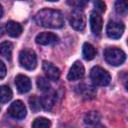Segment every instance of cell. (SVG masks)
<instances>
[{
  "label": "cell",
  "mask_w": 128,
  "mask_h": 128,
  "mask_svg": "<svg viewBox=\"0 0 128 128\" xmlns=\"http://www.w3.org/2000/svg\"><path fill=\"white\" fill-rule=\"evenodd\" d=\"M35 22L46 28L58 29L64 25V18L59 10L54 9H42L36 13L34 17Z\"/></svg>",
  "instance_id": "6da1fadb"
},
{
  "label": "cell",
  "mask_w": 128,
  "mask_h": 128,
  "mask_svg": "<svg viewBox=\"0 0 128 128\" xmlns=\"http://www.w3.org/2000/svg\"><path fill=\"white\" fill-rule=\"evenodd\" d=\"M104 58L108 64L112 66H119L124 63L126 54L123 50L117 47H109L104 51Z\"/></svg>",
  "instance_id": "7a4b0ae2"
},
{
  "label": "cell",
  "mask_w": 128,
  "mask_h": 128,
  "mask_svg": "<svg viewBox=\"0 0 128 128\" xmlns=\"http://www.w3.org/2000/svg\"><path fill=\"white\" fill-rule=\"evenodd\" d=\"M90 78L97 86H107L110 83V74L100 66H94L90 71Z\"/></svg>",
  "instance_id": "3957f363"
},
{
  "label": "cell",
  "mask_w": 128,
  "mask_h": 128,
  "mask_svg": "<svg viewBox=\"0 0 128 128\" xmlns=\"http://www.w3.org/2000/svg\"><path fill=\"white\" fill-rule=\"evenodd\" d=\"M19 62L22 67L27 70L35 69L37 65V57L32 49H23L19 53Z\"/></svg>",
  "instance_id": "277c9868"
},
{
  "label": "cell",
  "mask_w": 128,
  "mask_h": 128,
  "mask_svg": "<svg viewBox=\"0 0 128 128\" xmlns=\"http://www.w3.org/2000/svg\"><path fill=\"white\" fill-rule=\"evenodd\" d=\"M125 30V26L122 22L119 21H109L107 24L106 32L109 38L111 39H119Z\"/></svg>",
  "instance_id": "5b68a950"
},
{
  "label": "cell",
  "mask_w": 128,
  "mask_h": 128,
  "mask_svg": "<svg viewBox=\"0 0 128 128\" xmlns=\"http://www.w3.org/2000/svg\"><path fill=\"white\" fill-rule=\"evenodd\" d=\"M26 107L24 105V103L20 100H16L14 101L12 104H10L9 108H8V114L18 120L23 119L26 116Z\"/></svg>",
  "instance_id": "8992f818"
},
{
  "label": "cell",
  "mask_w": 128,
  "mask_h": 128,
  "mask_svg": "<svg viewBox=\"0 0 128 128\" xmlns=\"http://www.w3.org/2000/svg\"><path fill=\"white\" fill-rule=\"evenodd\" d=\"M69 21H70V25L72 26V28H74L77 31H82L85 28L86 18H85L84 13L80 10L73 11L70 15Z\"/></svg>",
  "instance_id": "52a82bcc"
},
{
  "label": "cell",
  "mask_w": 128,
  "mask_h": 128,
  "mask_svg": "<svg viewBox=\"0 0 128 128\" xmlns=\"http://www.w3.org/2000/svg\"><path fill=\"white\" fill-rule=\"evenodd\" d=\"M84 74H85V69H84L83 64L80 61H76L71 66V68L68 72L67 78L69 81H76V80L83 78Z\"/></svg>",
  "instance_id": "ba28073f"
},
{
  "label": "cell",
  "mask_w": 128,
  "mask_h": 128,
  "mask_svg": "<svg viewBox=\"0 0 128 128\" xmlns=\"http://www.w3.org/2000/svg\"><path fill=\"white\" fill-rule=\"evenodd\" d=\"M42 68H43V71L45 72L47 78L49 80H52V81H57L60 77V70L55 66L53 65L52 63L48 62V61H43V64H42Z\"/></svg>",
  "instance_id": "9c48e42d"
},
{
  "label": "cell",
  "mask_w": 128,
  "mask_h": 128,
  "mask_svg": "<svg viewBox=\"0 0 128 128\" xmlns=\"http://www.w3.org/2000/svg\"><path fill=\"white\" fill-rule=\"evenodd\" d=\"M36 43L40 45H52L58 41V36L52 32H42L36 36Z\"/></svg>",
  "instance_id": "30bf717a"
},
{
  "label": "cell",
  "mask_w": 128,
  "mask_h": 128,
  "mask_svg": "<svg viewBox=\"0 0 128 128\" xmlns=\"http://www.w3.org/2000/svg\"><path fill=\"white\" fill-rule=\"evenodd\" d=\"M40 102H41V106L45 110H48V111L51 110L56 102V93L51 89L44 92V95L40 98Z\"/></svg>",
  "instance_id": "8fae6325"
},
{
  "label": "cell",
  "mask_w": 128,
  "mask_h": 128,
  "mask_svg": "<svg viewBox=\"0 0 128 128\" xmlns=\"http://www.w3.org/2000/svg\"><path fill=\"white\" fill-rule=\"evenodd\" d=\"M15 85L17 90L20 93H27L31 89V81L30 79L22 74H19L15 78Z\"/></svg>",
  "instance_id": "7c38bea8"
},
{
  "label": "cell",
  "mask_w": 128,
  "mask_h": 128,
  "mask_svg": "<svg viewBox=\"0 0 128 128\" xmlns=\"http://www.w3.org/2000/svg\"><path fill=\"white\" fill-rule=\"evenodd\" d=\"M102 26H103V21L100 14L97 12H92L90 14V27L93 34L99 35L102 30Z\"/></svg>",
  "instance_id": "4fadbf2b"
},
{
  "label": "cell",
  "mask_w": 128,
  "mask_h": 128,
  "mask_svg": "<svg viewBox=\"0 0 128 128\" xmlns=\"http://www.w3.org/2000/svg\"><path fill=\"white\" fill-rule=\"evenodd\" d=\"M6 30L11 37H18L22 33V26L15 21H8L6 24Z\"/></svg>",
  "instance_id": "5bb4252c"
},
{
  "label": "cell",
  "mask_w": 128,
  "mask_h": 128,
  "mask_svg": "<svg viewBox=\"0 0 128 128\" xmlns=\"http://www.w3.org/2000/svg\"><path fill=\"white\" fill-rule=\"evenodd\" d=\"M82 53H83L84 59L87 60V61H89V60H92L96 56V49L94 48V46L92 44L86 42V43L83 44Z\"/></svg>",
  "instance_id": "9a60e30c"
},
{
  "label": "cell",
  "mask_w": 128,
  "mask_h": 128,
  "mask_svg": "<svg viewBox=\"0 0 128 128\" xmlns=\"http://www.w3.org/2000/svg\"><path fill=\"white\" fill-rule=\"evenodd\" d=\"M100 119H101V116L97 111H90L86 113L84 117V122L88 125H96L100 122Z\"/></svg>",
  "instance_id": "2e32d148"
},
{
  "label": "cell",
  "mask_w": 128,
  "mask_h": 128,
  "mask_svg": "<svg viewBox=\"0 0 128 128\" xmlns=\"http://www.w3.org/2000/svg\"><path fill=\"white\" fill-rule=\"evenodd\" d=\"M12 98V90L7 85L0 86V103H6Z\"/></svg>",
  "instance_id": "e0dca14e"
},
{
  "label": "cell",
  "mask_w": 128,
  "mask_h": 128,
  "mask_svg": "<svg viewBox=\"0 0 128 128\" xmlns=\"http://www.w3.org/2000/svg\"><path fill=\"white\" fill-rule=\"evenodd\" d=\"M0 55L10 60L12 56V44L8 41L2 42L0 44Z\"/></svg>",
  "instance_id": "ac0fdd59"
},
{
  "label": "cell",
  "mask_w": 128,
  "mask_h": 128,
  "mask_svg": "<svg viewBox=\"0 0 128 128\" xmlns=\"http://www.w3.org/2000/svg\"><path fill=\"white\" fill-rule=\"evenodd\" d=\"M115 10L118 14L126 15L128 10V0H117L115 3Z\"/></svg>",
  "instance_id": "d6986e66"
},
{
  "label": "cell",
  "mask_w": 128,
  "mask_h": 128,
  "mask_svg": "<svg viewBox=\"0 0 128 128\" xmlns=\"http://www.w3.org/2000/svg\"><path fill=\"white\" fill-rule=\"evenodd\" d=\"M37 87L42 92H46V91L51 89V86H50V83H49L48 79L45 78V77H42V76L37 78Z\"/></svg>",
  "instance_id": "ffe728a7"
},
{
  "label": "cell",
  "mask_w": 128,
  "mask_h": 128,
  "mask_svg": "<svg viewBox=\"0 0 128 128\" xmlns=\"http://www.w3.org/2000/svg\"><path fill=\"white\" fill-rule=\"evenodd\" d=\"M32 126L34 128H47V127L51 126V122L47 118L39 117V118H36L34 120V122L32 123Z\"/></svg>",
  "instance_id": "44dd1931"
},
{
  "label": "cell",
  "mask_w": 128,
  "mask_h": 128,
  "mask_svg": "<svg viewBox=\"0 0 128 128\" xmlns=\"http://www.w3.org/2000/svg\"><path fill=\"white\" fill-rule=\"evenodd\" d=\"M29 105H30V108L33 112H38L40 110V108L42 107L40 99L36 96H31L29 98Z\"/></svg>",
  "instance_id": "7402d4cb"
},
{
  "label": "cell",
  "mask_w": 128,
  "mask_h": 128,
  "mask_svg": "<svg viewBox=\"0 0 128 128\" xmlns=\"http://www.w3.org/2000/svg\"><path fill=\"white\" fill-rule=\"evenodd\" d=\"M79 88H80V92H81V93L83 94V96H85V97H89V96L93 97V95L95 94L94 88H93L92 86H90V85H85V84L79 85Z\"/></svg>",
  "instance_id": "603a6c76"
},
{
  "label": "cell",
  "mask_w": 128,
  "mask_h": 128,
  "mask_svg": "<svg viewBox=\"0 0 128 128\" xmlns=\"http://www.w3.org/2000/svg\"><path fill=\"white\" fill-rule=\"evenodd\" d=\"M89 2V0H67L68 5H70L71 7L80 9L83 8L84 6H86V4Z\"/></svg>",
  "instance_id": "cb8c5ba5"
},
{
  "label": "cell",
  "mask_w": 128,
  "mask_h": 128,
  "mask_svg": "<svg viewBox=\"0 0 128 128\" xmlns=\"http://www.w3.org/2000/svg\"><path fill=\"white\" fill-rule=\"evenodd\" d=\"M94 7L100 13H102L106 10V4L102 0H94Z\"/></svg>",
  "instance_id": "d4e9b609"
},
{
  "label": "cell",
  "mask_w": 128,
  "mask_h": 128,
  "mask_svg": "<svg viewBox=\"0 0 128 128\" xmlns=\"http://www.w3.org/2000/svg\"><path fill=\"white\" fill-rule=\"evenodd\" d=\"M6 76V66L0 60V79H3Z\"/></svg>",
  "instance_id": "484cf974"
},
{
  "label": "cell",
  "mask_w": 128,
  "mask_h": 128,
  "mask_svg": "<svg viewBox=\"0 0 128 128\" xmlns=\"http://www.w3.org/2000/svg\"><path fill=\"white\" fill-rule=\"evenodd\" d=\"M2 14H3V8H2V6L0 5V18L2 17Z\"/></svg>",
  "instance_id": "4316f807"
},
{
  "label": "cell",
  "mask_w": 128,
  "mask_h": 128,
  "mask_svg": "<svg viewBox=\"0 0 128 128\" xmlns=\"http://www.w3.org/2000/svg\"><path fill=\"white\" fill-rule=\"evenodd\" d=\"M47 1H50V2H56V1H58V0H47Z\"/></svg>",
  "instance_id": "83f0119b"
}]
</instances>
